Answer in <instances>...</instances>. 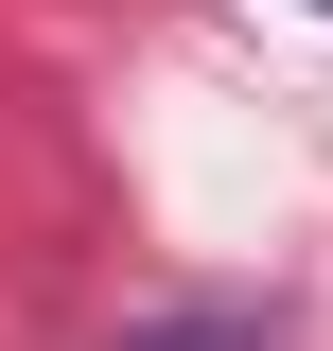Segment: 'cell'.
I'll use <instances>...</instances> for the list:
<instances>
[{"instance_id": "1", "label": "cell", "mask_w": 333, "mask_h": 351, "mask_svg": "<svg viewBox=\"0 0 333 351\" xmlns=\"http://www.w3.org/2000/svg\"><path fill=\"white\" fill-rule=\"evenodd\" d=\"M316 18H333V0H316Z\"/></svg>"}]
</instances>
